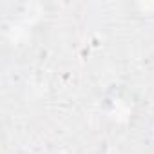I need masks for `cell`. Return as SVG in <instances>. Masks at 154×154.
<instances>
[{"mask_svg": "<svg viewBox=\"0 0 154 154\" xmlns=\"http://www.w3.org/2000/svg\"><path fill=\"white\" fill-rule=\"evenodd\" d=\"M143 141L150 150H154V116H150L143 127Z\"/></svg>", "mask_w": 154, "mask_h": 154, "instance_id": "6da1fadb", "label": "cell"}]
</instances>
